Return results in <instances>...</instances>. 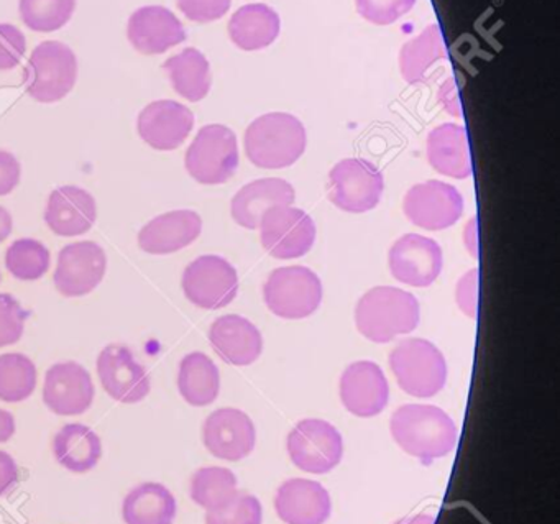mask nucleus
<instances>
[{"mask_svg":"<svg viewBox=\"0 0 560 524\" xmlns=\"http://www.w3.org/2000/svg\"><path fill=\"white\" fill-rule=\"evenodd\" d=\"M195 127V114L176 101H155L137 120L140 139L160 152L179 149Z\"/></svg>","mask_w":560,"mask_h":524,"instance_id":"nucleus-18","label":"nucleus"},{"mask_svg":"<svg viewBox=\"0 0 560 524\" xmlns=\"http://www.w3.org/2000/svg\"><path fill=\"white\" fill-rule=\"evenodd\" d=\"M428 162L435 172L448 178L471 176V155L465 127L444 124L428 136Z\"/></svg>","mask_w":560,"mask_h":524,"instance_id":"nucleus-26","label":"nucleus"},{"mask_svg":"<svg viewBox=\"0 0 560 524\" xmlns=\"http://www.w3.org/2000/svg\"><path fill=\"white\" fill-rule=\"evenodd\" d=\"M296 199L293 186L281 178H261L245 185L231 202L232 219L241 228L258 229L261 216L277 206H291Z\"/></svg>","mask_w":560,"mask_h":524,"instance_id":"nucleus-25","label":"nucleus"},{"mask_svg":"<svg viewBox=\"0 0 560 524\" xmlns=\"http://www.w3.org/2000/svg\"><path fill=\"white\" fill-rule=\"evenodd\" d=\"M77 80V55L63 42L48 40L35 47L24 71L25 91L42 104L65 100Z\"/></svg>","mask_w":560,"mask_h":524,"instance_id":"nucleus-4","label":"nucleus"},{"mask_svg":"<svg viewBox=\"0 0 560 524\" xmlns=\"http://www.w3.org/2000/svg\"><path fill=\"white\" fill-rule=\"evenodd\" d=\"M261 503L250 493L238 491L232 503L219 511H208L206 524H261Z\"/></svg>","mask_w":560,"mask_h":524,"instance_id":"nucleus-37","label":"nucleus"},{"mask_svg":"<svg viewBox=\"0 0 560 524\" xmlns=\"http://www.w3.org/2000/svg\"><path fill=\"white\" fill-rule=\"evenodd\" d=\"M232 0H176L179 11L196 24H211L228 14Z\"/></svg>","mask_w":560,"mask_h":524,"instance_id":"nucleus-41","label":"nucleus"},{"mask_svg":"<svg viewBox=\"0 0 560 524\" xmlns=\"http://www.w3.org/2000/svg\"><path fill=\"white\" fill-rule=\"evenodd\" d=\"M201 232V216L188 209H179L159 216L143 225L139 234V245L147 254H175L191 245Z\"/></svg>","mask_w":560,"mask_h":524,"instance_id":"nucleus-23","label":"nucleus"},{"mask_svg":"<svg viewBox=\"0 0 560 524\" xmlns=\"http://www.w3.org/2000/svg\"><path fill=\"white\" fill-rule=\"evenodd\" d=\"M389 366L399 388L416 398H431L444 388L447 363L441 350L425 339L402 340L389 353Z\"/></svg>","mask_w":560,"mask_h":524,"instance_id":"nucleus-5","label":"nucleus"},{"mask_svg":"<svg viewBox=\"0 0 560 524\" xmlns=\"http://www.w3.org/2000/svg\"><path fill=\"white\" fill-rule=\"evenodd\" d=\"M419 301L415 294L393 287H376L360 298L355 307L359 333L375 343L392 342L412 333L419 324Z\"/></svg>","mask_w":560,"mask_h":524,"instance_id":"nucleus-2","label":"nucleus"},{"mask_svg":"<svg viewBox=\"0 0 560 524\" xmlns=\"http://www.w3.org/2000/svg\"><path fill=\"white\" fill-rule=\"evenodd\" d=\"M202 441L214 457L237 462L254 451L257 432L254 422L244 411L222 408L206 419Z\"/></svg>","mask_w":560,"mask_h":524,"instance_id":"nucleus-17","label":"nucleus"},{"mask_svg":"<svg viewBox=\"0 0 560 524\" xmlns=\"http://www.w3.org/2000/svg\"><path fill=\"white\" fill-rule=\"evenodd\" d=\"M22 168L12 153L0 150V198L11 195L21 183Z\"/></svg>","mask_w":560,"mask_h":524,"instance_id":"nucleus-43","label":"nucleus"},{"mask_svg":"<svg viewBox=\"0 0 560 524\" xmlns=\"http://www.w3.org/2000/svg\"><path fill=\"white\" fill-rule=\"evenodd\" d=\"M186 298L202 310H221L237 296V270L225 258L205 255L186 267L182 280Z\"/></svg>","mask_w":560,"mask_h":524,"instance_id":"nucleus-11","label":"nucleus"},{"mask_svg":"<svg viewBox=\"0 0 560 524\" xmlns=\"http://www.w3.org/2000/svg\"><path fill=\"white\" fill-rule=\"evenodd\" d=\"M277 12L265 4H248L238 9L229 22V37L245 51L264 50L280 35Z\"/></svg>","mask_w":560,"mask_h":524,"instance_id":"nucleus-27","label":"nucleus"},{"mask_svg":"<svg viewBox=\"0 0 560 524\" xmlns=\"http://www.w3.org/2000/svg\"><path fill=\"white\" fill-rule=\"evenodd\" d=\"M402 211L411 224L425 231H442L462 218L464 198L455 186L431 179L406 193Z\"/></svg>","mask_w":560,"mask_h":524,"instance_id":"nucleus-12","label":"nucleus"},{"mask_svg":"<svg viewBox=\"0 0 560 524\" xmlns=\"http://www.w3.org/2000/svg\"><path fill=\"white\" fill-rule=\"evenodd\" d=\"M388 265L399 283L425 288L438 280L444 257L438 242L424 235L406 234L389 248Z\"/></svg>","mask_w":560,"mask_h":524,"instance_id":"nucleus-14","label":"nucleus"},{"mask_svg":"<svg viewBox=\"0 0 560 524\" xmlns=\"http://www.w3.org/2000/svg\"><path fill=\"white\" fill-rule=\"evenodd\" d=\"M178 388L189 405H211L221 389L218 366L206 353H188L179 363Z\"/></svg>","mask_w":560,"mask_h":524,"instance_id":"nucleus-32","label":"nucleus"},{"mask_svg":"<svg viewBox=\"0 0 560 524\" xmlns=\"http://www.w3.org/2000/svg\"><path fill=\"white\" fill-rule=\"evenodd\" d=\"M464 242L465 248H467L468 254L471 257H478V228H477V218L471 219L470 222H467L464 231Z\"/></svg>","mask_w":560,"mask_h":524,"instance_id":"nucleus-46","label":"nucleus"},{"mask_svg":"<svg viewBox=\"0 0 560 524\" xmlns=\"http://www.w3.org/2000/svg\"><path fill=\"white\" fill-rule=\"evenodd\" d=\"M15 434V419L11 412L0 409V442H8Z\"/></svg>","mask_w":560,"mask_h":524,"instance_id":"nucleus-47","label":"nucleus"},{"mask_svg":"<svg viewBox=\"0 0 560 524\" xmlns=\"http://www.w3.org/2000/svg\"><path fill=\"white\" fill-rule=\"evenodd\" d=\"M395 524H435L434 514H415V516L402 517Z\"/></svg>","mask_w":560,"mask_h":524,"instance_id":"nucleus-49","label":"nucleus"},{"mask_svg":"<svg viewBox=\"0 0 560 524\" xmlns=\"http://www.w3.org/2000/svg\"><path fill=\"white\" fill-rule=\"evenodd\" d=\"M185 165L199 185H224L237 172V137L221 124L202 127L186 152Z\"/></svg>","mask_w":560,"mask_h":524,"instance_id":"nucleus-6","label":"nucleus"},{"mask_svg":"<svg viewBox=\"0 0 560 524\" xmlns=\"http://www.w3.org/2000/svg\"><path fill=\"white\" fill-rule=\"evenodd\" d=\"M97 219L96 199L78 186H61L48 198L45 222L60 237H78L93 229Z\"/></svg>","mask_w":560,"mask_h":524,"instance_id":"nucleus-22","label":"nucleus"},{"mask_svg":"<svg viewBox=\"0 0 560 524\" xmlns=\"http://www.w3.org/2000/svg\"><path fill=\"white\" fill-rule=\"evenodd\" d=\"M97 375L107 395L126 405L142 401L152 388L147 370L137 362L132 350L120 343H110L100 353Z\"/></svg>","mask_w":560,"mask_h":524,"instance_id":"nucleus-15","label":"nucleus"},{"mask_svg":"<svg viewBox=\"0 0 560 524\" xmlns=\"http://www.w3.org/2000/svg\"><path fill=\"white\" fill-rule=\"evenodd\" d=\"M438 100L439 104H441L452 117H458V119H460V101H458L457 86H455V81L452 80V78H448V80L442 84L441 90H439Z\"/></svg>","mask_w":560,"mask_h":524,"instance_id":"nucleus-45","label":"nucleus"},{"mask_svg":"<svg viewBox=\"0 0 560 524\" xmlns=\"http://www.w3.org/2000/svg\"><path fill=\"white\" fill-rule=\"evenodd\" d=\"M28 313L12 294H0V349L21 340Z\"/></svg>","mask_w":560,"mask_h":524,"instance_id":"nucleus-39","label":"nucleus"},{"mask_svg":"<svg viewBox=\"0 0 560 524\" xmlns=\"http://www.w3.org/2000/svg\"><path fill=\"white\" fill-rule=\"evenodd\" d=\"M212 349L229 365L247 366L257 362L264 349L260 330L237 314L218 317L209 330Z\"/></svg>","mask_w":560,"mask_h":524,"instance_id":"nucleus-24","label":"nucleus"},{"mask_svg":"<svg viewBox=\"0 0 560 524\" xmlns=\"http://www.w3.org/2000/svg\"><path fill=\"white\" fill-rule=\"evenodd\" d=\"M264 298L275 316L304 319L320 306L323 283L311 268H277L265 283Z\"/></svg>","mask_w":560,"mask_h":524,"instance_id":"nucleus-7","label":"nucleus"},{"mask_svg":"<svg viewBox=\"0 0 560 524\" xmlns=\"http://www.w3.org/2000/svg\"><path fill=\"white\" fill-rule=\"evenodd\" d=\"M163 70L168 74L173 90L189 103H199L211 91V67L208 58L196 48H186L168 58Z\"/></svg>","mask_w":560,"mask_h":524,"instance_id":"nucleus-31","label":"nucleus"},{"mask_svg":"<svg viewBox=\"0 0 560 524\" xmlns=\"http://www.w3.org/2000/svg\"><path fill=\"white\" fill-rule=\"evenodd\" d=\"M447 60V47L439 25H429L418 38L408 42L399 51V70L406 83H428L431 70L439 61Z\"/></svg>","mask_w":560,"mask_h":524,"instance_id":"nucleus-30","label":"nucleus"},{"mask_svg":"<svg viewBox=\"0 0 560 524\" xmlns=\"http://www.w3.org/2000/svg\"><path fill=\"white\" fill-rule=\"evenodd\" d=\"M19 478L21 474L14 457L8 452L0 451V497L9 493L19 484Z\"/></svg>","mask_w":560,"mask_h":524,"instance_id":"nucleus-44","label":"nucleus"},{"mask_svg":"<svg viewBox=\"0 0 560 524\" xmlns=\"http://www.w3.org/2000/svg\"><path fill=\"white\" fill-rule=\"evenodd\" d=\"M27 50V40L21 28L0 24V71H11L21 65Z\"/></svg>","mask_w":560,"mask_h":524,"instance_id":"nucleus-40","label":"nucleus"},{"mask_svg":"<svg viewBox=\"0 0 560 524\" xmlns=\"http://www.w3.org/2000/svg\"><path fill=\"white\" fill-rule=\"evenodd\" d=\"M94 395L91 373L80 363H57L45 375L44 401L55 415H83L93 406Z\"/></svg>","mask_w":560,"mask_h":524,"instance_id":"nucleus-16","label":"nucleus"},{"mask_svg":"<svg viewBox=\"0 0 560 524\" xmlns=\"http://www.w3.org/2000/svg\"><path fill=\"white\" fill-rule=\"evenodd\" d=\"M127 38L139 54L153 57L182 45L186 40V31L170 9L147 5L130 15Z\"/></svg>","mask_w":560,"mask_h":524,"instance_id":"nucleus-20","label":"nucleus"},{"mask_svg":"<svg viewBox=\"0 0 560 524\" xmlns=\"http://www.w3.org/2000/svg\"><path fill=\"white\" fill-rule=\"evenodd\" d=\"M455 300L465 316L475 319L478 313V268L467 271L455 288Z\"/></svg>","mask_w":560,"mask_h":524,"instance_id":"nucleus-42","label":"nucleus"},{"mask_svg":"<svg viewBox=\"0 0 560 524\" xmlns=\"http://www.w3.org/2000/svg\"><path fill=\"white\" fill-rule=\"evenodd\" d=\"M14 221H12L11 212L0 206V244L11 237Z\"/></svg>","mask_w":560,"mask_h":524,"instance_id":"nucleus-48","label":"nucleus"},{"mask_svg":"<svg viewBox=\"0 0 560 524\" xmlns=\"http://www.w3.org/2000/svg\"><path fill=\"white\" fill-rule=\"evenodd\" d=\"M21 19L37 34L60 31L73 18L77 0H21Z\"/></svg>","mask_w":560,"mask_h":524,"instance_id":"nucleus-35","label":"nucleus"},{"mask_svg":"<svg viewBox=\"0 0 560 524\" xmlns=\"http://www.w3.org/2000/svg\"><path fill=\"white\" fill-rule=\"evenodd\" d=\"M340 399L352 415L373 418L388 405V380L376 363H352L340 376Z\"/></svg>","mask_w":560,"mask_h":524,"instance_id":"nucleus-19","label":"nucleus"},{"mask_svg":"<svg viewBox=\"0 0 560 524\" xmlns=\"http://www.w3.org/2000/svg\"><path fill=\"white\" fill-rule=\"evenodd\" d=\"M37 388V366L24 353L0 356V399L21 403L31 398Z\"/></svg>","mask_w":560,"mask_h":524,"instance_id":"nucleus-34","label":"nucleus"},{"mask_svg":"<svg viewBox=\"0 0 560 524\" xmlns=\"http://www.w3.org/2000/svg\"><path fill=\"white\" fill-rule=\"evenodd\" d=\"M288 454L301 470L327 474L339 465L343 454L342 435L323 419H304L288 434Z\"/></svg>","mask_w":560,"mask_h":524,"instance_id":"nucleus-10","label":"nucleus"},{"mask_svg":"<svg viewBox=\"0 0 560 524\" xmlns=\"http://www.w3.org/2000/svg\"><path fill=\"white\" fill-rule=\"evenodd\" d=\"M261 245L278 260L304 257L316 241V224L303 209L277 206L261 216Z\"/></svg>","mask_w":560,"mask_h":524,"instance_id":"nucleus-9","label":"nucleus"},{"mask_svg":"<svg viewBox=\"0 0 560 524\" xmlns=\"http://www.w3.org/2000/svg\"><path fill=\"white\" fill-rule=\"evenodd\" d=\"M307 136L298 117L265 114L248 126L244 137L247 159L258 168L281 170L294 165L306 150Z\"/></svg>","mask_w":560,"mask_h":524,"instance_id":"nucleus-3","label":"nucleus"},{"mask_svg":"<svg viewBox=\"0 0 560 524\" xmlns=\"http://www.w3.org/2000/svg\"><path fill=\"white\" fill-rule=\"evenodd\" d=\"M191 498L208 511H219L238 494L237 477L229 468L202 467L192 475Z\"/></svg>","mask_w":560,"mask_h":524,"instance_id":"nucleus-33","label":"nucleus"},{"mask_svg":"<svg viewBox=\"0 0 560 524\" xmlns=\"http://www.w3.org/2000/svg\"><path fill=\"white\" fill-rule=\"evenodd\" d=\"M0 281H2V277H0Z\"/></svg>","mask_w":560,"mask_h":524,"instance_id":"nucleus-50","label":"nucleus"},{"mask_svg":"<svg viewBox=\"0 0 560 524\" xmlns=\"http://www.w3.org/2000/svg\"><path fill=\"white\" fill-rule=\"evenodd\" d=\"M5 267L18 280H40L50 268V251L35 238H19L8 248Z\"/></svg>","mask_w":560,"mask_h":524,"instance_id":"nucleus-36","label":"nucleus"},{"mask_svg":"<svg viewBox=\"0 0 560 524\" xmlns=\"http://www.w3.org/2000/svg\"><path fill=\"white\" fill-rule=\"evenodd\" d=\"M330 506L326 488L306 478H290L275 497V510L287 524H324L329 520Z\"/></svg>","mask_w":560,"mask_h":524,"instance_id":"nucleus-21","label":"nucleus"},{"mask_svg":"<svg viewBox=\"0 0 560 524\" xmlns=\"http://www.w3.org/2000/svg\"><path fill=\"white\" fill-rule=\"evenodd\" d=\"M54 454L61 467L74 474H86L101 461L103 444L93 429L73 422L55 435Z\"/></svg>","mask_w":560,"mask_h":524,"instance_id":"nucleus-28","label":"nucleus"},{"mask_svg":"<svg viewBox=\"0 0 560 524\" xmlns=\"http://www.w3.org/2000/svg\"><path fill=\"white\" fill-rule=\"evenodd\" d=\"M389 429L396 444L424 464L445 457L457 445V426L438 406H401L393 412Z\"/></svg>","mask_w":560,"mask_h":524,"instance_id":"nucleus-1","label":"nucleus"},{"mask_svg":"<svg viewBox=\"0 0 560 524\" xmlns=\"http://www.w3.org/2000/svg\"><path fill=\"white\" fill-rule=\"evenodd\" d=\"M416 0H355L360 18L373 25H392L415 8Z\"/></svg>","mask_w":560,"mask_h":524,"instance_id":"nucleus-38","label":"nucleus"},{"mask_svg":"<svg viewBox=\"0 0 560 524\" xmlns=\"http://www.w3.org/2000/svg\"><path fill=\"white\" fill-rule=\"evenodd\" d=\"M383 189L385 179L372 162L347 159L330 170L327 196L340 211L362 214L380 205Z\"/></svg>","mask_w":560,"mask_h":524,"instance_id":"nucleus-8","label":"nucleus"},{"mask_svg":"<svg viewBox=\"0 0 560 524\" xmlns=\"http://www.w3.org/2000/svg\"><path fill=\"white\" fill-rule=\"evenodd\" d=\"M107 257L96 242L67 245L58 255L55 287L67 298H81L100 287L106 275Z\"/></svg>","mask_w":560,"mask_h":524,"instance_id":"nucleus-13","label":"nucleus"},{"mask_svg":"<svg viewBox=\"0 0 560 524\" xmlns=\"http://www.w3.org/2000/svg\"><path fill=\"white\" fill-rule=\"evenodd\" d=\"M127 524H173L176 517V500L162 484L139 485L127 493L122 504Z\"/></svg>","mask_w":560,"mask_h":524,"instance_id":"nucleus-29","label":"nucleus"}]
</instances>
